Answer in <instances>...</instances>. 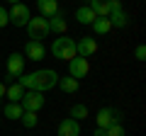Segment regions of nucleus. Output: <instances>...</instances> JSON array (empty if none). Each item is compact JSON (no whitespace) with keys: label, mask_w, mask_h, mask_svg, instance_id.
Instances as JSON below:
<instances>
[{"label":"nucleus","mask_w":146,"mask_h":136,"mask_svg":"<svg viewBox=\"0 0 146 136\" xmlns=\"http://www.w3.org/2000/svg\"><path fill=\"white\" fill-rule=\"evenodd\" d=\"M58 78H61V75H58L56 71H51V68H39V71H32V73H22L17 83H20L25 90L46 92V90H51L54 85L58 83Z\"/></svg>","instance_id":"1"},{"label":"nucleus","mask_w":146,"mask_h":136,"mask_svg":"<svg viewBox=\"0 0 146 136\" xmlns=\"http://www.w3.org/2000/svg\"><path fill=\"white\" fill-rule=\"evenodd\" d=\"M51 53H54L56 58H63V61H71V58H76V56H78V53H76V42H73L71 37H66V34H61L58 39H54Z\"/></svg>","instance_id":"2"},{"label":"nucleus","mask_w":146,"mask_h":136,"mask_svg":"<svg viewBox=\"0 0 146 136\" xmlns=\"http://www.w3.org/2000/svg\"><path fill=\"white\" fill-rule=\"evenodd\" d=\"M25 27H27V34H29L32 42H42V39H46L49 34H51V32H49V20H46V17H42V15L32 17Z\"/></svg>","instance_id":"3"},{"label":"nucleus","mask_w":146,"mask_h":136,"mask_svg":"<svg viewBox=\"0 0 146 136\" xmlns=\"http://www.w3.org/2000/svg\"><path fill=\"white\" fill-rule=\"evenodd\" d=\"M29 20H32V10L25 3H17V5H12L10 10H7V22L15 24V27H25Z\"/></svg>","instance_id":"4"},{"label":"nucleus","mask_w":146,"mask_h":136,"mask_svg":"<svg viewBox=\"0 0 146 136\" xmlns=\"http://www.w3.org/2000/svg\"><path fill=\"white\" fill-rule=\"evenodd\" d=\"M20 105L25 112H39L44 107V92H36V90H25Z\"/></svg>","instance_id":"5"},{"label":"nucleus","mask_w":146,"mask_h":136,"mask_svg":"<svg viewBox=\"0 0 146 136\" xmlns=\"http://www.w3.org/2000/svg\"><path fill=\"white\" fill-rule=\"evenodd\" d=\"M110 24L115 27V29H124L127 24H129V15L124 12V7H122L119 0H112V10H110Z\"/></svg>","instance_id":"6"},{"label":"nucleus","mask_w":146,"mask_h":136,"mask_svg":"<svg viewBox=\"0 0 146 136\" xmlns=\"http://www.w3.org/2000/svg\"><path fill=\"white\" fill-rule=\"evenodd\" d=\"M25 61L27 58L22 56V53H10L7 56V75L5 78H10V80H15V78H20L22 73H25Z\"/></svg>","instance_id":"7"},{"label":"nucleus","mask_w":146,"mask_h":136,"mask_svg":"<svg viewBox=\"0 0 146 136\" xmlns=\"http://www.w3.org/2000/svg\"><path fill=\"white\" fill-rule=\"evenodd\" d=\"M88 71H90L88 58L76 56V58H71V61H68V75H71V78L80 80V78H85V75H88Z\"/></svg>","instance_id":"8"},{"label":"nucleus","mask_w":146,"mask_h":136,"mask_svg":"<svg viewBox=\"0 0 146 136\" xmlns=\"http://www.w3.org/2000/svg\"><path fill=\"white\" fill-rule=\"evenodd\" d=\"M95 51H98V42H95L93 37H80L78 42H76V53H78V56L90 58Z\"/></svg>","instance_id":"9"},{"label":"nucleus","mask_w":146,"mask_h":136,"mask_svg":"<svg viewBox=\"0 0 146 136\" xmlns=\"http://www.w3.org/2000/svg\"><path fill=\"white\" fill-rule=\"evenodd\" d=\"M25 58H29V61H42L44 56H46V49H44L42 42H27L25 44V53H22Z\"/></svg>","instance_id":"10"},{"label":"nucleus","mask_w":146,"mask_h":136,"mask_svg":"<svg viewBox=\"0 0 146 136\" xmlns=\"http://www.w3.org/2000/svg\"><path fill=\"white\" fill-rule=\"evenodd\" d=\"M95 121H98V129H107L112 121H119V112L110 110V107H102V110L95 114Z\"/></svg>","instance_id":"11"},{"label":"nucleus","mask_w":146,"mask_h":136,"mask_svg":"<svg viewBox=\"0 0 146 136\" xmlns=\"http://www.w3.org/2000/svg\"><path fill=\"white\" fill-rule=\"evenodd\" d=\"M58 136H80V121L76 119H63L61 124H58Z\"/></svg>","instance_id":"12"},{"label":"nucleus","mask_w":146,"mask_h":136,"mask_svg":"<svg viewBox=\"0 0 146 136\" xmlns=\"http://www.w3.org/2000/svg\"><path fill=\"white\" fill-rule=\"evenodd\" d=\"M88 7H90V10H93L98 17H110L112 0H88Z\"/></svg>","instance_id":"13"},{"label":"nucleus","mask_w":146,"mask_h":136,"mask_svg":"<svg viewBox=\"0 0 146 136\" xmlns=\"http://www.w3.org/2000/svg\"><path fill=\"white\" fill-rule=\"evenodd\" d=\"M36 7H39V15L49 20L58 12V0H36Z\"/></svg>","instance_id":"14"},{"label":"nucleus","mask_w":146,"mask_h":136,"mask_svg":"<svg viewBox=\"0 0 146 136\" xmlns=\"http://www.w3.org/2000/svg\"><path fill=\"white\" fill-rule=\"evenodd\" d=\"M68 29V22L61 12H56L54 17H49V32H56V34H66Z\"/></svg>","instance_id":"15"},{"label":"nucleus","mask_w":146,"mask_h":136,"mask_svg":"<svg viewBox=\"0 0 146 136\" xmlns=\"http://www.w3.org/2000/svg\"><path fill=\"white\" fill-rule=\"evenodd\" d=\"M76 20H78L80 24H93V22L98 20V15H95L88 5H80L78 10H76Z\"/></svg>","instance_id":"16"},{"label":"nucleus","mask_w":146,"mask_h":136,"mask_svg":"<svg viewBox=\"0 0 146 136\" xmlns=\"http://www.w3.org/2000/svg\"><path fill=\"white\" fill-rule=\"evenodd\" d=\"M56 85L63 90V92H76V90L80 88V80H76V78H71V75H66V78H58Z\"/></svg>","instance_id":"17"},{"label":"nucleus","mask_w":146,"mask_h":136,"mask_svg":"<svg viewBox=\"0 0 146 136\" xmlns=\"http://www.w3.org/2000/svg\"><path fill=\"white\" fill-rule=\"evenodd\" d=\"M22 112H25V110H22V105H20V102H7V105L3 107V114H5L7 119H20V117H22Z\"/></svg>","instance_id":"18"},{"label":"nucleus","mask_w":146,"mask_h":136,"mask_svg":"<svg viewBox=\"0 0 146 136\" xmlns=\"http://www.w3.org/2000/svg\"><path fill=\"white\" fill-rule=\"evenodd\" d=\"M22 95H25V88H22L20 83H12L10 88H5V97L10 100V102H20Z\"/></svg>","instance_id":"19"},{"label":"nucleus","mask_w":146,"mask_h":136,"mask_svg":"<svg viewBox=\"0 0 146 136\" xmlns=\"http://www.w3.org/2000/svg\"><path fill=\"white\" fill-rule=\"evenodd\" d=\"M110 29H112V24H110L107 17H98V20L93 22V32H95V34H100V37H102V34H107Z\"/></svg>","instance_id":"20"},{"label":"nucleus","mask_w":146,"mask_h":136,"mask_svg":"<svg viewBox=\"0 0 146 136\" xmlns=\"http://www.w3.org/2000/svg\"><path fill=\"white\" fill-rule=\"evenodd\" d=\"M20 121L27 126V129H34V126L39 124V117H36V112H22Z\"/></svg>","instance_id":"21"},{"label":"nucleus","mask_w":146,"mask_h":136,"mask_svg":"<svg viewBox=\"0 0 146 136\" xmlns=\"http://www.w3.org/2000/svg\"><path fill=\"white\" fill-rule=\"evenodd\" d=\"M85 117H88V107L85 105H73L71 107V119L80 121V119H85Z\"/></svg>","instance_id":"22"},{"label":"nucleus","mask_w":146,"mask_h":136,"mask_svg":"<svg viewBox=\"0 0 146 136\" xmlns=\"http://www.w3.org/2000/svg\"><path fill=\"white\" fill-rule=\"evenodd\" d=\"M105 136H124V126L119 121H112V124L105 129Z\"/></svg>","instance_id":"23"},{"label":"nucleus","mask_w":146,"mask_h":136,"mask_svg":"<svg viewBox=\"0 0 146 136\" xmlns=\"http://www.w3.org/2000/svg\"><path fill=\"white\" fill-rule=\"evenodd\" d=\"M134 56H136V61H144V58H146V46H144V44H139V46H136Z\"/></svg>","instance_id":"24"},{"label":"nucleus","mask_w":146,"mask_h":136,"mask_svg":"<svg viewBox=\"0 0 146 136\" xmlns=\"http://www.w3.org/2000/svg\"><path fill=\"white\" fill-rule=\"evenodd\" d=\"M7 24H10V22H7V10L0 5V29H3V27H7Z\"/></svg>","instance_id":"25"},{"label":"nucleus","mask_w":146,"mask_h":136,"mask_svg":"<svg viewBox=\"0 0 146 136\" xmlns=\"http://www.w3.org/2000/svg\"><path fill=\"white\" fill-rule=\"evenodd\" d=\"M3 97H5V83H0V102H3Z\"/></svg>","instance_id":"26"},{"label":"nucleus","mask_w":146,"mask_h":136,"mask_svg":"<svg viewBox=\"0 0 146 136\" xmlns=\"http://www.w3.org/2000/svg\"><path fill=\"white\" fill-rule=\"evenodd\" d=\"M93 136H105V129H95V134Z\"/></svg>","instance_id":"27"},{"label":"nucleus","mask_w":146,"mask_h":136,"mask_svg":"<svg viewBox=\"0 0 146 136\" xmlns=\"http://www.w3.org/2000/svg\"><path fill=\"white\" fill-rule=\"evenodd\" d=\"M7 3H10V5H17V3H20V0H7Z\"/></svg>","instance_id":"28"}]
</instances>
